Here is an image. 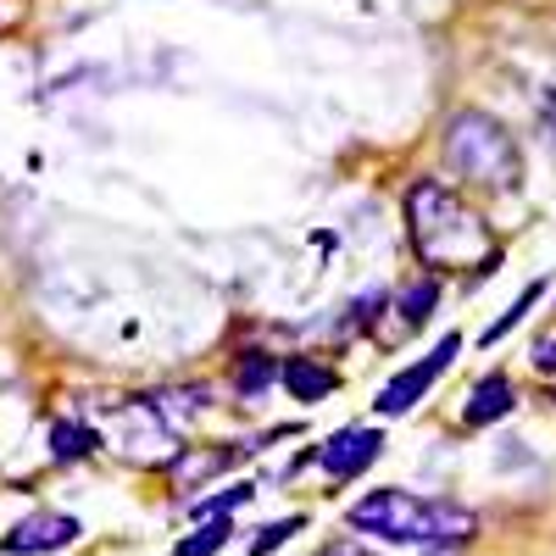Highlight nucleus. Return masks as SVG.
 <instances>
[{"instance_id":"1","label":"nucleus","mask_w":556,"mask_h":556,"mask_svg":"<svg viewBox=\"0 0 556 556\" xmlns=\"http://www.w3.org/2000/svg\"><path fill=\"white\" fill-rule=\"evenodd\" d=\"M406 235H412L417 262L434 273H456V267L495 273V262H501L490 223L440 178H417L406 190Z\"/></svg>"},{"instance_id":"2","label":"nucleus","mask_w":556,"mask_h":556,"mask_svg":"<svg viewBox=\"0 0 556 556\" xmlns=\"http://www.w3.org/2000/svg\"><path fill=\"white\" fill-rule=\"evenodd\" d=\"M345 523L367 540H384V545H412V551H440L473 534V513H462L451 501H429L417 490L384 484V490H367L362 501L345 506Z\"/></svg>"},{"instance_id":"3","label":"nucleus","mask_w":556,"mask_h":556,"mask_svg":"<svg viewBox=\"0 0 556 556\" xmlns=\"http://www.w3.org/2000/svg\"><path fill=\"white\" fill-rule=\"evenodd\" d=\"M445 162L456 178L479 184V190H518V178H523L518 139L490 112H456L445 123Z\"/></svg>"},{"instance_id":"4","label":"nucleus","mask_w":556,"mask_h":556,"mask_svg":"<svg viewBox=\"0 0 556 556\" xmlns=\"http://www.w3.org/2000/svg\"><path fill=\"white\" fill-rule=\"evenodd\" d=\"M112 445L128 456V462H167L178 451V434L167 429V417L156 412V401H123L112 406Z\"/></svg>"},{"instance_id":"5","label":"nucleus","mask_w":556,"mask_h":556,"mask_svg":"<svg viewBox=\"0 0 556 556\" xmlns=\"http://www.w3.org/2000/svg\"><path fill=\"white\" fill-rule=\"evenodd\" d=\"M456 356H462V334H445V340H440V345H434L429 356L406 362L401 374H395V379H390V384L379 390L374 412H379V417H406V412H412L417 401H424V395H429V390L440 384V374H445V367H451Z\"/></svg>"},{"instance_id":"6","label":"nucleus","mask_w":556,"mask_h":556,"mask_svg":"<svg viewBox=\"0 0 556 556\" xmlns=\"http://www.w3.org/2000/svg\"><path fill=\"white\" fill-rule=\"evenodd\" d=\"M379 456H384V434H379V429H362V424H351V429L329 434V440H323V445L312 451L317 468L329 473V479H340V484H345V479H362Z\"/></svg>"},{"instance_id":"7","label":"nucleus","mask_w":556,"mask_h":556,"mask_svg":"<svg viewBox=\"0 0 556 556\" xmlns=\"http://www.w3.org/2000/svg\"><path fill=\"white\" fill-rule=\"evenodd\" d=\"M78 534L84 529L67 513H34V518H23V523H12L7 534H0V551L7 556H51V551H67Z\"/></svg>"},{"instance_id":"8","label":"nucleus","mask_w":556,"mask_h":556,"mask_svg":"<svg viewBox=\"0 0 556 556\" xmlns=\"http://www.w3.org/2000/svg\"><path fill=\"white\" fill-rule=\"evenodd\" d=\"M256 445H184V456L173 451L167 462H173V484L178 490H195V484H206V479H217L223 468H235V462H245Z\"/></svg>"},{"instance_id":"9","label":"nucleus","mask_w":556,"mask_h":556,"mask_svg":"<svg viewBox=\"0 0 556 556\" xmlns=\"http://www.w3.org/2000/svg\"><path fill=\"white\" fill-rule=\"evenodd\" d=\"M278 384L290 390V401L317 406V401H329L340 390V374L329 362H317V356H290V362H278Z\"/></svg>"},{"instance_id":"10","label":"nucleus","mask_w":556,"mask_h":556,"mask_svg":"<svg viewBox=\"0 0 556 556\" xmlns=\"http://www.w3.org/2000/svg\"><path fill=\"white\" fill-rule=\"evenodd\" d=\"M513 406H518L513 379H506V374H484L473 384L468 406H462V424H468V429H490V424H501V417H513Z\"/></svg>"},{"instance_id":"11","label":"nucleus","mask_w":556,"mask_h":556,"mask_svg":"<svg viewBox=\"0 0 556 556\" xmlns=\"http://www.w3.org/2000/svg\"><path fill=\"white\" fill-rule=\"evenodd\" d=\"M101 445V429L96 424H84V417H56L51 429H45V451H51V462H84V456H96Z\"/></svg>"},{"instance_id":"12","label":"nucleus","mask_w":556,"mask_h":556,"mask_svg":"<svg viewBox=\"0 0 556 556\" xmlns=\"http://www.w3.org/2000/svg\"><path fill=\"white\" fill-rule=\"evenodd\" d=\"M273 384H278V362H273L267 351H245V356L235 362V374H228V390H235L245 406H256Z\"/></svg>"},{"instance_id":"13","label":"nucleus","mask_w":556,"mask_h":556,"mask_svg":"<svg viewBox=\"0 0 556 556\" xmlns=\"http://www.w3.org/2000/svg\"><path fill=\"white\" fill-rule=\"evenodd\" d=\"M434 306H440V278H412V285L395 295V323L412 334L434 317Z\"/></svg>"},{"instance_id":"14","label":"nucleus","mask_w":556,"mask_h":556,"mask_svg":"<svg viewBox=\"0 0 556 556\" xmlns=\"http://www.w3.org/2000/svg\"><path fill=\"white\" fill-rule=\"evenodd\" d=\"M206 395H212V390H201V384H190V390H162V395H156V412L167 417V429L178 434L184 424H195V417L212 406Z\"/></svg>"},{"instance_id":"15","label":"nucleus","mask_w":556,"mask_h":556,"mask_svg":"<svg viewBox=\"0 0 556 556\" xmlns=\"http://www.w3.org/2000/svg\"><path fill=\"white\" fill-rule=\"evenodd\" d=\"M545 290H551V285H545V278H534V285H529V290H523V295H518V301H513V306H506V312H501V317L490 323V329L479 334V345H495V340H506V334H513V329H518V323H523V317H529V312H534V306L545 301Z\"/></svg>"},{"instance_id":"16","label":"nucleus","mask_w":556,"mask_h":556,"mask_svg":"<svg viewBox=\"0 0 556 556\" xmlns=\"http://www.w3.org/2000/svg\"><path fill=\"white\" fill-rule=\"evenodd\" d=\"M228 534H235V518H206L195 534H184V540L173 545V556H217V551L228 545Z\"/></svg>"},{"instance_id":"17","label":"nucleus","mask_w":556,"mask_h":556,"mask_svg":"<svg viewBox=\"0 0 556 556\" xmlns=\"http://www.w3.org/2000/svg\"><path fill=\"white\" fill-rule=\"evenodd\" d=\"M251 501H256V484H245V479H240V484H228L223 495L190 501V518H201V523H206V518H235L240 506H251Z\"/></svg>"},{"instance_id":"18","label":"nucleus","mask_w":556,"mask_h":556,"mask_svg":"<svg viewBox=\"0 0 556 556\" xmlns=\"http://www.w3.org/2000/svg\"><path fill=\"white\" fill-rule=\"evenodd\" d=\"M301 529H306V518H301V513H290V518H278V523H262V529H256V540L245 545V556H273L278 545H290V540H295Z\"/></svg>"},{"instance_id":"19","label":"nucleus","mask_w":556,"mask_h":556,"mask_svg":"<svg viewBox=\"0 0 556 556\" xmlns=\"http://www.w3.org/2000/svg\"><path fill=\"white\" fill-rule=\"evenodd\" d=\"M534 374H556V334H545V340H534Z\"/></svg>"},{"instance_id":"20","label":"nucleus","mask_w":556,"mask_h":556,"mask_svg":"<svg viewBox=\"0 0 556 556\" xmlns=\"http://www.w3.org/2000/svg\"><path fill=\"white\" fill-rule=\"evenodd\" d=\"M323 556H362V551H356V545H329Z\"/></svg>"}]
</instances>
